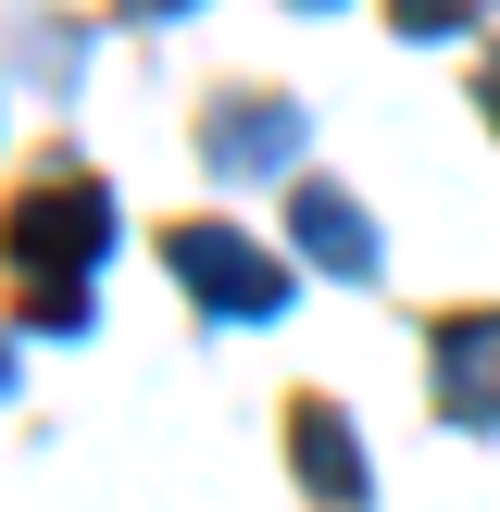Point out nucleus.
<instances>
[{"label":"nucleus","instance_id":"f257e3e1","mask_svg":"<svg viewBox=\"0 0 500 512\" xmlns=\"http://www.w3.org/2000/svg\"><path fill=\"white\" fill-rule=\"evenodd\" d=\"M13 250H25V275H88L100 250H113V188H100V175L25 188L13 200Z\"/></svg>","mask_w":500,"mask_h":512},{"label":"nucleus","instance_id":"f03ea898","mask_svg":"<svg viewBox=\"0 0 500 512\" xmlns=\"http://www.w3.org/2000/svg\"><path fill=\"white\" fill-rule=\"evenodd\" d=\"M163 263L188 275V300H200V313H275V300H288L275 250H250L238 225H175V238H163Z\"/></svg>","mask_w":500,"mask_h":512},{"label":"nucleus","instance_id":"7ed1b4c3","mask_svg":"<svg viewBox=\"0 0 500 512\" xmlns=\"http://www.w3.org/2000/svg\"><path fill=\"white\" fill-rule=\"evenodd\" d=\"M438 413L450 425H500V313H450L438 325Z\"/></svg>","mask_w":500,"mask_h":512},{"label":"nucleus","instance_id":"20e7f679","mask_svg":"<svg viewBox=\"0 0 500 512\" xmlns=\"http://www.w3.org/2000/svg\"><path fill=\"white\" fill-rule=\"evenodd\" d=\"M288 450H300V488H313V500H363V438L338 425V400H300Z\"/></svg>","mask_w":500,"mask_h":512},{"label":"nucleus","instance_id":"39448f33","mask_svg":"<svg viewBox=\"0 0 500 512\" xmlns=\"http://www.w3.org/2000/svg\"><path fill=\"white\" fill-rule=\"evenodd\" d=\"M300 250H313L325 275H375V225H363V200H338L325 175H300Z\"/></svg>","mask_w":500,"mask_h":512},{"label":"nucleus","instance_id":"423d86ee","mask_svg":"<svg viewBox=\"0 0 500 512\" xmlns=\"http://www.w3.org/2000/svg\"><path fill=\"white\" fill-rule=\"evenodd\" d=\"M288 150H300L288 100H225V113H213V163H288Z\"/></svg>","mask_w":500,"mask_h":512},{"label":"nucleus","instance_id":"0eeeda50","mask_svg":"<svg viewBox=\"0 0 500 512\" xmlns=\"http://www.w3.org/2000/svg\"><path fill=\"white\" fill-rule=\"evenodd\" d=\"M463 13H475V0H388L400 38H463Z\"/></svg>","mask_w":500,"mask_h":512},{"label":"nucleus","instance_id":"6e6552de","mask_svg":"<svg viewBox=\"0 0 500 512\" xmlns=\"http://www.w3.org/2000/svg\"><path fill=\"white\" fill-rule=\"evenodd\" d=\"M125 13H188V0H125Z\"/></svg>","mask_w":500,"mask_h":512},{"label":"nucleus","instance_id":"1a4fd4ad","mask_svg":"<svg viewBox=\"0 0 500 512\" xmlns=\"http://www.w3.org/2000/svg\"><path fill=\"white\" fill-rule=\"evenodd\" d=\"M475 88H488V113H500V63H488V75H475Z\"/></svg>","mask_w":500,"mask_h":512}]
</instances>
